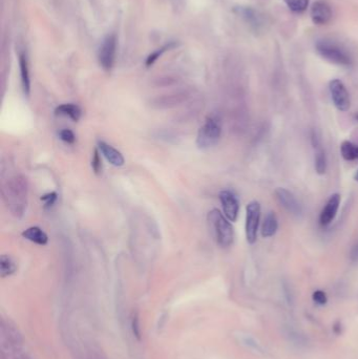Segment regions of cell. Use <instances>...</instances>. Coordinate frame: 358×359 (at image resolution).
Wrapping results in <instances>:
<instances>
[{
    "mask_svg": "<svg viewBox=\"0 0 358 359\" xmlns=\"http://www.w3.org/2000/svg\"><path fill=\"white\" fill-rule=\"evenodd\" d=\"M27 182L21 175L11 176L2 184V197L10 212L20 219L25 215L27 207Z\"/></svg>",
    "mask_w": 358,
    "mask_h": 359,
    "instance_id": "6da1fadb",
    "label": "cell"
},
{
    "mask_svg": "<svg viewBox=\"0 0 358 359\" xmlns=\"http://www.w3.org/2000/svg\"><path fill=\"white\" fill-rule=\"evenodd\" d=\"M208 223L218 245L222 248H229L234 242V230L225 214L219 209H212L208 213Z\"/></svg>",
    "mask_w": 358,
    "mask_h": 359,
    "instance_id": "7a4b0ae2",
    "label": "cell"
},
{
    "mask_svg": "<svg viewBox=\"0 0 358 359\" xmlns=\"http://www.w3.org/2000/svg\"><path fill=\"white\" fill-rule=\"evenodd\" d=\"M317 53L327 61L341 66L352 64V57L340 44L331 40H320L316 43Z\"/></svg>",
    "mask_w": 358,
    "mask_h": 359,
    "instance_id": "3957f363",
    "label": "cell"
},
{
    "mask_svg": "<svg viewBox=\"0 0 358 359\" xmlns=\"http://www.w3.org/2000/svg\"><path fill=\"white\" fill-rule=\"evenodd\" d=\"M222 134V126L216 117H208L200 127L197 137V145L200 149H209L219 143Z\"/></svg>",
    "mask_w": 358,
    "mask_h": 359,
    "instance_id": "277c9868",
    "label": "cell"
},
{
    "mask_svg": "<svg viewBox=\"0 0 358 359\" xmlns=\"http://www.w3.org/2000/svg\"><path fill=\"white\" fill-rule=\"evenodd\" d=\"M260 220V205L258 202H250L246 207V238L249 244H255Z\"/></svg>",
    "mask_w": 358,
    "mask_h": 359,
    "instance_id": "5b68a950",
    "label": "cell"
},
{
    "mask_svg": "<svg viewBox=\"0 0 358 359\" xmlns=\"http://www.w3.org/2000/svg\"><path fill=\"white\" fill-rule=\"evenodd\" d=\"M117 53V37L114 34L107 35L104 38L100 51H99V62L104 71H110L113 69L116 60Z\"/></svg>",
    "mask_w": 358,
    "mask_h": 359,
    "instance_id": "8992f818",
    "label": "cell"
},
{
    "mask_svg": "<svg viewBox=\"0 0 358 359\" xmlns=\"http://www.w3.org/2000/svg\"><path fill=\"white\" fill-rule=\"evenodd\" d=\"M330 93L335 107L340 111H347L351 105L350 95L345 84L338 79H334L329 84Z\"/></svg>",
    "mask_w": 358,
    "mask_h": 359,
    "instance_id": "52a82bcc",
    "label": "cell"
},
{
    "mask_svg": "<svg viewBox=\"0 0 358 359\" xmlns=\"http://www.w3.org/2000/svg\"><path fill=\"white\" fill-rule=\"evenodd\" d=\"M219 198L223 207L224 214L230 222H235L240 211V203L233 192L230 190H223L220 192Z\"/></svg>",
    "mask_w": 358,
    "mask_h": 359,
    "instance_id": "ba28073f",
    "label": "cell"
},
{
    "mask_svg": "<svg viewBox=\"0 0 358 359\" xmlns=\"http://www.w3.org/2000/svg\"><path fill=\"white\" fill-rule=\"evenodd\" d=\"M275 197H277L279 203L291 214L298 216L303 213V207L292 192L285 188H278L275 190Z\"/></svg>",
    "mask_w": 358,
    "mask_h": 359,
    "instance_id": "9c48e42d",
    "label": "cell"
},
{
    "mask_svg": "<svg viewBox=\"0 0 358 359\" xmlns=\"http://www.w3.org/2000/svg\"><path fill=\"white\" fill-rule=\"evenodd\" d=\"M310 16L314 25L325 26L329 24L330 20L332 19V10L327 2L319 0V1H315L312 4Z\"/></svg>",
    "mask_w": 358,
    "mask_h": 359,
    "instance_id": "30bf717a",
    "label": "cell"
},
{
    "mask_svg": "<svg viewBox=\"0 0 358 359\" xmlns=\"http://www.w3.org/2000/svg\"><path fill=\"white\" fill-rule=\"evenodd\" d=\"M339 204H340V196L338 193H334L330 197V199L328 200L326 206L324 207V209L320 212L319 215V223L322 226H328L330 225L332 223V221L334 220L335 216H336V213L338 211L339 208Z\"/></svg>",
    "mask_w": 358,
    "mask_h": 359,
    "instance_id": "8fae6325",
    "label": "cell"
},
{
    "mask_svg": "<svg viewBox=\"0 0 358 359\" xmlns=\"http://www.w3.org/2000/svg\"><path fill=\"white\" fill-rule=\"evenodd\" d=\"M98 147L104 158H105L111 164V165H114L116 167H121L124 165V163H125L124 156L120 152L118 151V149H116L115 147L109 145L108 143H106V142H104V141L98 142Z\"/></svg>",
    "mask_w": 358,
    "mask_h": 359,
    "instance_id": "7c38bea8",
    "label": "cell"
},
{
    "mask_svg": "<svg viewBox=\"0 0 358 359\" xmlns=\"http://www.w3.org/2000/svg\"><path fill=\"white\" fill-rule=\"evenodd\" d=\"M19 69H20V78L21 85L24 93L26 97L31 94V78H29V70H28V61L26 55L25 53L19 54Z\"/></svg>",
    "mask_w": 358,
    "mask_h": 359,
    "instance_id": "4fadbf2b",
    "label": "cell"
},
{
    "mask_svg": "<svg viewBox=\"0 0 358 359\" xmlns=\"http://www.w3.org/2000/svg\"><path fill=\"white\" fill-rule=\"evenodd\" d=\"M22 236L26 238L27 241L33 242L40 246L47 245L49 242L48 234L44 232L41 228L37 227V226H33V227H29V228L26 229L24 232H22Z\"/></svg>",
    "mask_w": 358,
    "mask_h": 359,
    "instance_id": "5bb4252c",
    "label": "cell"
},
{
    "mask_svg": "<svg viewBox=\"0 0 358 359\" xmlns=\"http://www.w3.org/2000/svg\"><path fill=\"white\" fill-rule=\"evenodd\" d=\"M55 114L57 116L69 117L73 120V121L77 122L81 118L82 111H81V108L78 105H76V104L66 103V104H61V105H59L55 109Z\"/></svg>",
    "mask_w": 358,
    "mask_h": 359,
    "instance_id": "9a60e30c",
    "label": "cell"
},
{
    "mask_svg": "<svg viewBox=\"0 0 358 359\" xmlns=\"http://www.w3.org/2000/svg\"><path fill=\"white\" fill-rule=\"evenodd\" d=\"M278 229H279V221L277 215H275V213L272 211L268 212L263 223L262 235L264 237H271L277 233Z\"/></svg>",
    "mask_w": 358,
    "mask_h": 359,
    "instance_id": "2e32d148",
    "label": "cell"
},
{
    "mask_svg": "<svg viewBox=\"0 0 358 359\" xmlns=\"http://www.w3.org/2000/svg\"><path fill=\"white\" fill-rule=\"evenodd\" d=\"M17 270L16 263L13 260V258L9 256H1L0 257V274H1L2 278H6V276H10L14 274Z\"/></svg>",
    "mask_w": 358,
    "mask_h": 359,
    "instance_id": "e0dca14e",
    "label": "cell"
},
{
    "mask_svg": "<svg viewBox=\"0 0 358 359\" xmlns=\"http://www.w3.org/2000/svg\"><path fill=\"white\" fill-rule=\"evenodd\" d=\"M340 153L342 158L347 161H357L358 160V145L352 142L345 141L340 146Z\"/></svg>",
    "mask_w": 358,
    "mask_h": 359,
    "instance_id": "ac0fdd59",
    "label": "cell"
},
{
    "mask_svg": "<svg viewBox=\"0 0 358 359\" xmlns=\"http://www.w3.org/2000/svg\"><path fill=\"white\" fill-rule=\"evenodd\" d=\"M318 146H316L317 151L315 154V170L318 175H325L327 170V156L324 149Z\"/></svg>",
    "mask_w": 358,
    "mask_h": 359,
    "instance_id": "d6986e66",
    "label": "cell"
},
{
    "mask_svg": "<svg viewBox=\"0 0 358 359\" xmlns=\"http://www.w3.org/2000/svg\"><path fill=\"white\" fill-rule=\"evenodd\" d=\"M291 11L302 13L308 7L309 0H284Z\"/></svg>",
    "mask_w": 358,
    "mask_h": 359,
    "instance_id": "ffe728a7",
    "label": "cell"
},
{
    "mask_svg": "<svg viewBox=\"0 0 358 359\" xmlns=\"http://www.w3.org/2000/svg\"><path fill=\"white\" fill-rule=\"evenodd\" d=\"M174 47H176L175 43H169V44H166L165 47H163L159 50H156L155 51H153V53L149 55L148 58L146 59V66H152L156 61V60H158L164 53H165L167 50L174 48Z\"/></svg>",
    "mask_w": 358,
    "mask_h": 359,
    "instance_id": "44dd1931",
    "label": "cell"
},
{
    "mask_svg": "<svg viewBox=\"0 0 358 359\" xmlns=\"http://www.w3.org/2000/svg\"><path fill=\"white\" fill-rule=\"evenodd\" d=\"M92 167L93 170L95 171V174L99 175L102 170V161H101V156H100V153L98 149H95L94 154H93V160H92Z\"/></svg>",
    "mask_w": 358,
    "mask_h": 359,
    "instance_id": "7402d4cb",
    "label": "cell"
},
{
    "mask_svg": "<svg viewBox=\"0 0 358 359\" xmlns=\"http://www.w3.org/2000/svg\"><path fill=\"white\" fill-rule=\"evenodd\" d=\"M131 329H132L133 336H135L136 338H138V340H140L141 339V328H140V320H139L138 313L133 314L131 317Z\"/></svg>",
    "mask_w": 358,
    "mask_h": 359,
    "instance_id": "603a6c76",
    "label": "cell"
},
{
    "mask_svg": "<svg viewBox=\"0 0 358 359\" xmlns=\"http://www.w3.org/2000/svg\"><path fill=\"white\" fill-rule=\"evenodd\" d=\"M59 137L68 144H74L75 141H76V136H75V133L71 129H62L59 132Z\"/></svg>",
    "mask_w": 358,
    "mask_h": 359,
    "instance_id": "cb8c5ba5",
    "label": "cell"
},
{
    "mask_svg": "<svg viewBox=\"0 0 358 359\" xmlns=\"http://www.w3.org/2000/svg\"><path fill=\"white\" fill-rule=\"evenodd\" d=\"M56 200H57V193L56 192H50V193L44 194V196L41 197V201H43L44 203H46L47 207L53 206L55 204Z\"/></svg>",
    "mask_w": 358,
    "mask_h": 359,
    "instance_id": "d4e9b609",
    "label": "cell"
},
{
    "mask_svg": "<svg viewBox=\"0 0 358 359\" xmlns=\"http://www.w3.org/2000/svg\"><path fill=\"white\" fill-rule=\"evenodd\" d=\"M312 297H313V301H314L318 305H325L328 301L326 293L324 292V291H320V290L315 291V292L313 293Z\"/></svg>",
    "mask_w": 358,
    "mask_h": 359,
    "instance_id": "484cf974",
    "label": "cell"
},
{
    "mask_svg": "<svg viewBox=\"0 0 358 359\" xmlns=\"http://www.w3.org/2000/svg\"><path fill=\"white\" fill-rule=\"evenodd\" d=\"M350 257H351L352 261H354V263H358V243L353 247L351 254H350Z\"/></svg>",
    "mask_w": 358,
    "mask_h": 359,
    "instance_id": "4316f807",
    "label": "cell"
},
{
    "mask_svg": "<svg viewBox=\"0 0 358 359\" xmlns=\"http://www.w3.org/2000/svg\"><path fill=\"white\" fill-rule=\"evenodd\" d=\"M333 331L334 333L336 335H339L341 333V324L339 323V321H337V323H335L334 327H333Z\"/></svg>",
    "mask_w": 358,
    "mask_h": 359,
    "instance_id": "83f0119b",
    "label": "cell"
},
{
    "mask_svg": "<svg viewBox=\"0 0 358 359\" xmlns=\"http://www.w3.org/2000/svg\"><path fill=\"white\" fill-rule=\"evenodd\" d=\"M355 181H357V182H358V170H357V173H356V175H355Z\"/></svg>",
    "mask_w": 358,
    "mask_h": 359,
    "instance_id": "f1b7e54d",
    "label": "cell"
},
{
    "mask_svg": "<svg viewBox=\"0 0 358 359\" xmlns=\"http://www.w3.org/2000/svg\"><path fill=\"white\" fill-rule=\"evenodd\" d=\"M355 118H356V120L358 121V114H356V115H355Z\"/></svg>",
    "mask_w": 358,
    "mask_h": 359,
    "instance_id": "f546056e",
    "label": "cell"
}]
</instances>
